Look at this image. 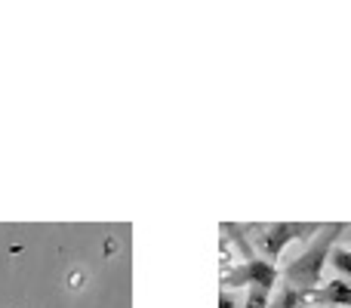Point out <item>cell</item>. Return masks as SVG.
<instances>
[{"instance_id":"cell-7","label":"cell","mask_w":351,"mask_h":308,"mask_svg":"<svg viewBox=\"0 0 351 308\" xmlns=\"http://www.w3.org/2000/svg\"><path fill=\"white\" fill-rule=\"evenodd\" d=\"M219 308H237V299L231 296L228 290H222V293H219Z\"/></svg>"},{"instance_id":"cell-8","label":"cell","mask_w":351,"mask_h":308,"mask_svg":"<svg viewBox=\"0 0 351 308\" xmlns=\"http://www.w3.org/2000/svg\"><path fill=\"white\" fill-rule=\"evenodd\" d=\"M348 231H351V228H348ZM348 237H351V235H348Z\"/></svg>"},{"instance_id":"cell-4","label":"cell","mask_w":351,"mask_h":308,"mask_svg":"<svg viewBox=\"0 0 351 308\" xmlns=\"http://www.w3.org/2000/svg\"><path fill=\"white\" fill-rule=\"evenodd\" d=\"M308 305L321 308H351V284L346 278L324 281L315 293H308Z\"/></svg>"},{"instance_id":"cell-3","label":"cell","mask_w":351,"mask_h":308,"mask_svg":"<svg viewBox=\"0 0 351 308\" xmlns=\"http://www.w3.org/2000/svg\"><path fill=\"white\" fill-rule=\"evenodd\" d=\"M278 281H280L278 265L256 256V259L231 265L228 272H222V290H228V287H247V290L250 287H265V290H274Z\"/></svg>"},{"instance_id":"cell-5","label":"cell","mask_w":351,"mask_h":308,"mask_svg":"<svg viewBox=\"0 0 351 308\" xmlns=\"http://www.w3.org/2000/svg\"><path fill=\"white\" fill-rule=\"evenodd\" d=\"M243 308H271V290H265V287H250Z\"/></svg>"},{"instance_id":"cell-6","label":"cell","mask_w":351,"mask_h":308,"mask_svg":"<svg viewBox=\"0 0 351 308\" xmlns=\"http://www.w3.org/2000/svg\"><path fill=\"white\" fill-rule=\"evenodd\" d=\"M330 262H333V268L342 274V278H351V250L348 247H336L333 256H330Z\"/></svg>"},{"instance_id":"cell-1","label":"cell","mask_w":351,"mask_h":308,"mask_svg":"<svg viewBox=\"0 0 351 308\" xmlns=\"http://www.w3.org/2000/svg\"><path fill=\"white\" fill-rule=\"evenodd\" d=\"M351 228L346 222H330L324 225L321 231H317L315 237H311L308 244H305V250L296 256V259L290 262V265L280 272V281H284V290H296L302 293L305 299H308V293H315L317 287L324 284L321 274H324V265L330 262V256H333L336 250V241H339L342 235ZM308 305V303H305Z\"/></svg>"},{"instance_id":"cell-2","label":"cell","mask_w":351,"mask_h":308,"mask_svg":"<svg viewBox=\"0 0 351 308\" xmlns=\"http://www.w3.org/2000/svg\"><path fill=\"white\" fill-rule=\"evenodd\" d=\"M324 225L321 222H265V225H250L253 235V244L256 250L262 253L265 262H274L278 265L280 253H284L287 244L293 241H311V237L321 231Z\"/></svg>"}]
</instances>
